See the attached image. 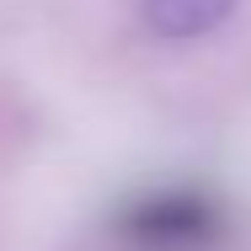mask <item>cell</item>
<instances>
[{
    "label": "cell",
    "instance_id": "1",
    "mask_svg": "<svg viewBox=\"0 0 251 251\" xmlns=\"http://www.w3.org/2000/svg\"><path fill=\"white\" fill-rule=\"evenodd\" d=\"M123 241L134 251H214L225 235V214L203 193H155L123 208Z\"/></svg>",
    "mask_w": 251,
    "mask_h": 251
},
{
    "label": "cell",
    "instance_id": "2",
    "mask_svg": "<svg viewBox=\"0 0 251 251\" xmlns=\"http://www.w3.org/2000/svg\"><path fill=\"white\" fill-rule=\"evenodd\" d=\"M230 11H235V0H145L150 32L155 38H171V43H187V38L214 32Z\"/></svg>",
    "mask_w": 251,
    "mask_h": 251
}]
</instances>
